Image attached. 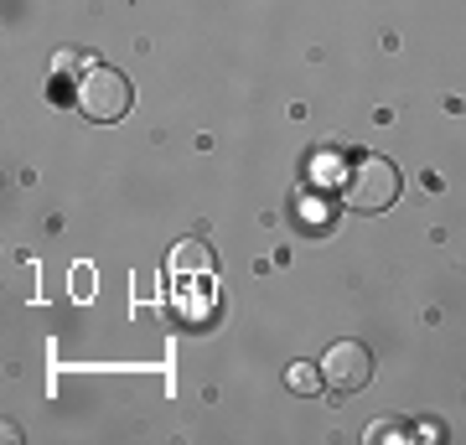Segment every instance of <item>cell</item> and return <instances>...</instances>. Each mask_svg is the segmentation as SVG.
<instances>
[{
    "mask_svg": "<svg viewBox=\"0 0 466 445\" xmlns=\"http://www.w3.org/2000/svg\"><path fill=\"white\" fill-rule=\"evenodd\" d=\"M400 197V166L383 161V156H358L348 171V182H342V202H348L352 213H383V207H394Z\"/></svg>",
    "mask_w": 466,
    "mask_h": 445,
    "instance_id": "7a4b0ae2",
    "label": "cell"
},
{
    "mask_svg": "<svg viewBox=\"0 0 466 445\" xmlns=\"http://www.w3.org/2000/svg\"><path fill=\"white\" fill-rule=\"evenodd\" d=\"M321 383L332 389V394H363L368 383H373V352L363 342H332L327 347V358H321Z\"/></svg>",
    "mask_w": 466,
    "mask_h": 445,
    "instance_id": "3957f363",
    "label": "cell"
},
{
    "mask_svg": "<svg viewBox=\"0 0 466 445\" xmlns=\"http://www.w3.org/2000/svg\"><path fill=\"white\" fill-rule=\"evenodd\" d=\"M73 285H78V290H73L78 300H88V296H94V290H88V285H94V275H88V264H78V269H73Z\"/></svg>",
    "mask_w": 466,
    "mask_h": 445,
    "instance_id": "5b68a950",
    "label": "cell"
},
{
    "mask_svg": "<svg viewBox=\"0 0 466 445\" xmlns=\"http://www.w3.org/2000/svg\"><path fill=\"white\" fill-rule=\"evenodd\" d=\"M73 104H78V115L94 119V125H119V119L130 115L135 88H130V78H125L119 67L88 63L84 73L73 78Z\"/></svg>",
    "mask_w": 466,
    "mask_h": 445,
    "instance_id": "6da1fadb",
    "label": "cell"
},
{
    "mask_svg": "<svg viewBox=\"0 0 466 445\" xmlns=\"http://www.w3.org/2000/svg\"><path fill=\"white\" fill-rule=\"evenodd\" d=\"M285 389H290V394H317V389H327V383H321V368L290 363L285 368Z\"/></svg>",
    "mask_w": 466,
    "mask_h": 445,
    "instance_id": "277c9868",
    "label": "cell"
}]
</instances>
